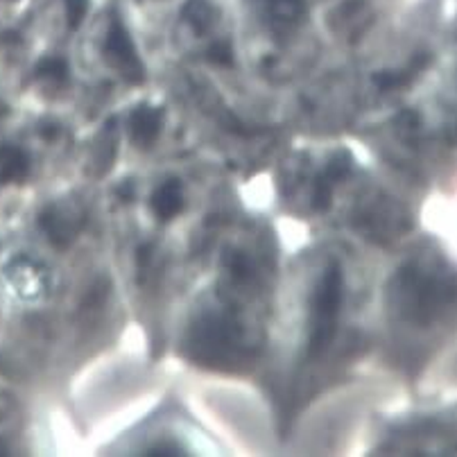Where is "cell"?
<instances>
[{"label": "cell", "instance_id": "3957f363", "mask_svg": "<svg viewBox=\"0 0 457 457\" xmlns=\"http://www.w3.org/2000/svg\"><path fill=\"white\" fill-rule=\"evenodd\" d=\"M161 125H163V112L141 104L129 116V137L138 147H150L159 138Z\"/></svg>", "mask_w": 457, "mask_h": 457}, {"label": "cell", "instance_id": "e0dca14e", "mask_svg": "<svg viewBox=\"0 0 457 457\" xmlns=\"http://www.w3.org/2000/svg\"><path fill=\"white\" fill-rule=\"evenodd\" d=\"M118 193L125 195V188H120V190H118ZM127 197H132V184H127Z\"/></svg>", "mask_w": 457, "mask_h": 457}, {"label": "cell", "instance_id": "2e32d148", "mask_svg": "<svg viewBox=\"0 0 457 457\" xmlns=\"http://www.w3.org/2000/svg\"><path fill=\"white\" fill-rule=\"evenodd\" d=\"M179 453V448L177 446H166V444H159V446L150 448L147 451V455H177Z\"/></svg>", "mask_w": 457, "mask_h": 457}, {"label": "cell", "instance_id": "277c9868", "mask_svg": "<svg viewBox=\"0 0 457 457\" xmlns=\"http://www.w3.org/2000/svg\"><path fill=\"white\" fill-rule=\"evenodd\" d=\"M195 333H197V340H195V349H200L202 358L206 361H215L220 355L224 353L227 345L231 342L228 337V331L224 328V324L215 317L206 320L204 324L195 326Z\"/></svg>", "mask_w": 457, "mask_h": 457}, {"label": "cell", "instance_id": "7a4b0ae2", "mask_svg": "<svg viewBox=\"0 0 457 457\" xmlns=\"http://www.w3.org/2000/svg\"><path fill=\"white\" fill-rule=\"evenodd\" d=\"M104 62L120 75L125 82L141 84L145 79V66L138 59L137 46H134L132 37L125 29V25L118 19L112 21V28L107 32V39L103 46Z\"/></svg>", "mask_w": 457, "mask_h": 457}, {"label": "cell", "instance_id": "ac0fdd59", "mask_svg": "<svg viewBox=\"0 0 457 457\" xmlns=\"http://www.w3.org/2000/svg\"><path fill=\"white\" fill-rule=\"evenodd\" d=\"M10 453V448H7L5 442H0V455H7Z\"/></svg>", "mask_w": 457, "mask_h": 457}, {"label": "cell", "instance_id": "30bf717a", "mask_svg": "<svg viewBox=\"0 0 457 457\" xmlns=\"http://www.w3.org/2000/svg\"><path fill=\"white\" fill-rule=\"evenodd\" d=\"M37 78L50 79V82H63L69 78V63L63 62L62 57H46L37 63L35 69Z\"/></svg>", "mask_w": 457, "mask_h": 457}, {"label": "cell", "instance_id": "9c48e42d", "mask_svg": "<svg viewBox=\"0 0 457 457\" xmlns=\"http://www.w3.org/2000/svg\"><path fill=\"white\" fill-rule=\"evenodd\" d=\"M268 12L274 23L290 28L302 21L306 5H303V0H268Z\"/></svg>", "mask_w": 457, "mask_h": 457}, {"label": "cell", "instance_id": "9a60e30c", "mask_svg": "<svg viewBox=\"0 0 457 457\" xmlns=\"http://www.w3.org/2000/svg\"><path fill=\"white\" fill-rule=\"evenodd\" d=\"M408 82V78L401 73H380L376 75V84H378L383 91H389V88H395V87H401V84Z\"/></svg>", "mask_w": 457, "mask_h": 457}, {"label": "cell", "instance_id": "8fae6325", "mask_svg": "<svg viewBox=\"0 0 457 457\" xmlns=\"http://www.w3.org/2000/svg\"><path fill=\"white\" fill-rule=\"evenodd\" d=\"M349 170H351V159H349V156H346V154H336L331 159V163L326 166L324 177H326V179H331L333 184H336V181L345 179V177L349 175Z\"/></svg>", "mask_w": 457, "mask_h": 457}, {"label": "cell", "instance_id": "6da1fadb", "mask_svg": "<svg viewBox=\"0 0 457 457\" xmlns=\"http://www.w3.org/2000/svg\"><path fill=\"white\" fill-rule=\"evenodd\" d=\"M345 295V278L340 265H331L320 278V286L312 297L311 315V342H308V358H320L337 331V317Z\"/></svg>", "mask_w": 457, "mask_h": 457}, {"label": "cell", "instance_id": "5b68a950", "mask_svg": "<svg viewBox=\"0 0 457 457\" xmlns=\"http://www.w3.org/2000/svg\"><path fill=\"white\" fill-rule=\"evenodd\" d=\"M79 224H82V220H75L69 213H62L59 206H53V209H48L41 215V227L46 228L50 243H54L57 247H69L73 243Z\"/></svg>", "mask_w": 457, "mask_h": 457}, {"label": "cell", "instance_id": "52a82bcc", "mask_svg": "<svg viewBox=\"0 0 457 457\" xmlns=\"http://www.w3.org/2000/svg\"><path fill=\"white\" fill-rule=\"evenodd\" d=\"M29 175V159L21 147H0V184H19Z\"/></svg>", "mask_w": 457, "mask_h": 457}, {"label": "cell", "instance_id": "8992f818", "mask_svg": "<svg viewBox=\"0 0 457 457\" xmlns=\"http://www.w3.org/2000/svg\"><path fill=\"white\" fill-rule=\"evenodd\" d=\"M152 211L159 220L168 222L175 218L181 209H184V193H181V184L177 179H168L154 190L152 195Z\"/></svg>", "mask_w": 457, "mask_h": 457}, {"label": "cell", "instance_id": "ba28073f", "mask_svg": "<svg viewBox=\"0 0 457 457\" xmlns=\"http://www.w3.org/2000/svg\"><path fill=\"white\" fill-rule=\"evenodd\" d=\"M215 16H218V12H215V7L211 5L209 0H188L184 7V19L200 35H204V32L213 28Z\"/></svg>", "mask_w": 457, "mask_h": 457}, {"label": "cell", "instance_id": "d6986e66", "mask_svg": "<svg viewBox=\"0 0 457 457\" xmlns=\"http://www.w3.org/2000/svg\"><path fill=\"white\" fill-rule=\"evenodd\" d=\"M0 112H3V103H0Z\"/></svg>", "mask_w": 457, "mask_h": 457}, {"label": "cell", "instance_id": "5bb4252c", "mask_svg": "<svg viewBox=\"0 0 457 457\" xmlns=\"http://www.w3.org/2000/svg\"><path fill=\"white\" fill-rule=\"evenodd\" d=\"M209 57L211 62L218 63V66H231V63H234V50H231V46H228L227 41H218L215 46H211Z\"/></svg>", "mask_w": 457, "mask_h": 457}, {"label": "cell", "instance_id": "4fadbf2b", "mask_svg": "<svg viewBox=\"0 0 457 457\" xmlns=\"http://www.w3.org/2000/svg\"><path fill=\"white\" fill-rule=\"evenodd\" d=\"M87 12L88 0H66V21H69V28L78 29L82 25Z\"/></svg>", "mask_w": 457, "mask_h": 457}, {"label": "cell", "instance_id": "7c38bea8", "mask_svg": "<svg viewBox=\"0 0 457 457\" xmlns=\"http://www.w3.org/2000/svg\"><path fill=\"white\" fill-rule=\"evenodd\" d=\"M331 193H333V181L326 179L324 175L317 177L315 184V195H312V200H315V209L317 211H326L331 206Z\"/></svg>", "mask_w": 457, "mask_h": 457}]
</instances>
